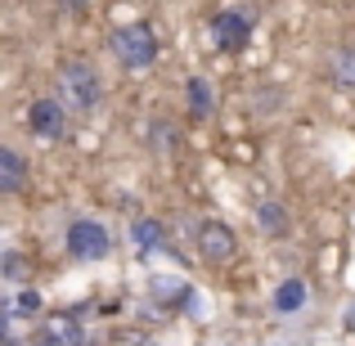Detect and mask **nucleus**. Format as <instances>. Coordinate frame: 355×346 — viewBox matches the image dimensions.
Instances as JSON below:
<instances>
[{"instance_id":"423d86ee","label":"nucleus","mask_w":355,"mask_h":346,"mask_svg":"<svg viewBox=\"0 0 355 346\" xmlns=\"http://www.w3.org/2000/svg\"><path fill=\"white\" fill-rule=\"evenodd\" d=\"M27 126H32V135H36V139L54 144V139L68 135V113H63L59 99H36V104L27 108Z\"/></svg>"},{"instance_id":"0eeeda50","label":"nucleus","mask_w":355,"mask_h":346,"mask_svg":"<svg viewBox=\"0 0 355 346\" xmlns=\"http://www.w3.org/2000/svg\"><path fill=\"white\" fill-rule=\"evenodd\" d=\"M41 338H45V342H63V346H86V333H81V324H77V311L45 315Z\"/></svg>"},{"instance_id":"2eb2a0df","label":"nucleus","mask_w":355,"mask_h":346,"mask_svg":"<svg viewBox=\"0 0 355 346\" xmlns=\"http://www.w3.org/2000/svg\"><path fill=\"white\" fill-rule=\"evenodd\" d=\"M14 315H41V297H36V293H23L14 302Z\"/></svg>"},{"instance_id":"9b49d317","label":"nucleus","mask_w":355,"mask_h":346,"mask_svg":"<svg viewBox=\"0 0 355 346\" xmlns=\"http://www.w3.org/2000/svg\"><path fill=\"white\" fill-rule=\"evenodd\" d=\"M257 225L270 234V239H284L288 234V211L279 202H257Z\"/></svg>"},{"instance_id":"20e7f679","label":"nucleus","mask_w":355,"mask_h":346,"mask_svg":"<svg viewBox=\"0 0 355 346\" xmlns=\"http://www.w3.org/2000/svg\"><path fill=\"white\" fill-rule=\"evenodd\" d=\"M68 252L77 261H104L113 252V234L99 220H72L68 225Z\"/></svg>"},{"instance_id":"9d476101","label":"nucleus","mask_w":355,"mask_h":346,"mask_svg":"<svg viewBox=\"0 0 355 346\" xmlns=\"http://www.w3.org/2000/svg\"><path fill=\"white\" fill-rule=\"evenodd\" d=\"M302 306H306V279H284L279 293H275V311L293 315V311H302Z\"/></svg>"},{"instance_id":"7ed1b4c3","label":"nucleus","mask_w":355,"mask_h":346,"mask_svg":"<svg viewBox=\"0 0 355 346\" xmlns=\"http://www.w3.org/2000/svg\"><path fill=\"white\" fill-rule=\"evenodd\" d=\"M193 243H198V252H202V261L207 266H230V261L239 257V239H234V230L225 225V220H202L198 230H193Z\"/></svg>"},{"instance_id":"f257e3e1","label":"nucleus","mask_w":355,"mask_h":346,"mask_svg":"<svg viewBox=\"0 0 355 346\" xmlns=\"http://www.w3.org/2000/svg\"><path fill=\"white\" fill-rule=\"evenodd\" d=\"M59 95L68 108H77V113H90V108L104 99V81H99L95 63L86 59H68L59 68Z\"/></svg>"},{"instance_id":"dca6fc26","label":"nucleus","mask_w":355,"mask_h":346,"mask_svg":"<svg viewBox=\"0 0 355 346\" xmlns=\"http://www.w3.org/2000/svg\"><path fill=\"white\" fill-rule=\"evenodd\" d=\"M41 346H63V342H45V338H41Z\"/></svg>"},{"instance_id":"6e6552de","label":"nucleus","mask_w":355,"mask_h":346,"mask_svg":"<svg viewBox=\"0 0 355 346\" xmlns=\"http://www.w3.org/2000/svg\"><path fill=\"white\" fill-rule=\"evenodd\" d=\"M27 189V162L23 153L0 144V193H23Z\"/></svg>"},{"instance_id":"1a4fd4ad","label":"nucleus","mask_w":355,"mask_h":346,"mask_svg":"<svg viewBox=\"0 0 355 346\" xmlns=\"http://www.w3.org/2000/svg\"><path fill=\"white\" fill-rule=\"evenodd\" d=\"M329 81L338 90H347V95H355V45H342L329 59Z\"/></svg>"},{"instance_id":"f3484780","label":"nucleus","mask_w":355,"mask_h":346,"mask_svg":"<svg viewBox=\"0 0 355 346\" xmlns=\"http://www.w3.org/2000/svg\"><path fill=\"white\" fill-rule=\"evenodd\" d=\"M0 342H5V320H0Z\"/></svg>"},{"instance_id":"39448f33","label":"nucleus","mask_w":355,"mask_h":346,"mask_svg":"<svg viewBox=\"0 0 355 346\" xmlns=\"http://www.w3.org/2000/svg\"><path fill=\"white\" fill-rule=\"evenodd\" d=\"M211 41L225 54H243L248 41H252V14L248 9H225V14H216L211 18Z\"/></svg>"},{"instance_id":"f03ea898","label":"nucleus","mask_w":355,"mask_h":346,"mask_svg":"<svg viewBox=\"0 0 355 346\" xmlns=\"http://www.w3.org/2000/svg\"><path fill=\"white\" fill-rule=\"evenodd\" d=\"M108 50H113V59L121 68L130 72H144L157 63V36L148 23H130V27H117L113 36H108Z\"/></svg>"},{"instance_id":"ddd939ff","label":"nucleus","mask_w":355,"mask_h":346,"mask_svg":"<svg viewBox=\"0 0 355 346\" xmlns=\"http://www.w3.org/2000/svg\"><path fill=\"white\" fill-rule=\"evenodd\" d=\"M135 243H139V248H162V225H157V220H139V225H135Z\"/></svg>"},{"instance_id":"4468645a","label":"nucleus","mask_w":355,"mask_h":346,"mask_svg":"<svg viewBox=\"0 0 355 346\" xmlns=\"http://www.w3.org/2000/svg\"><path fill=\"white\" fill-rule=\"evenodd\" d=\"M0 275L5 279H27V261L18 257V252H9V257L0 261Z\"/></svg>"},{"instance_id":"f8f14e48","label":"nucleus","mask_w":355,"mask_h":346,"mask_svg":"<svg viewBox=\"0 0 355 346\" xmlns=\"http://www.w3.org/2000/svg\"><path fill=\"white\" fill-rule=\"evenodd\" d=\"M207 108H211L207 81H202V77H193V81H189V117H193V121H202V117H207Z\"/></svg>"}]
</instances>
